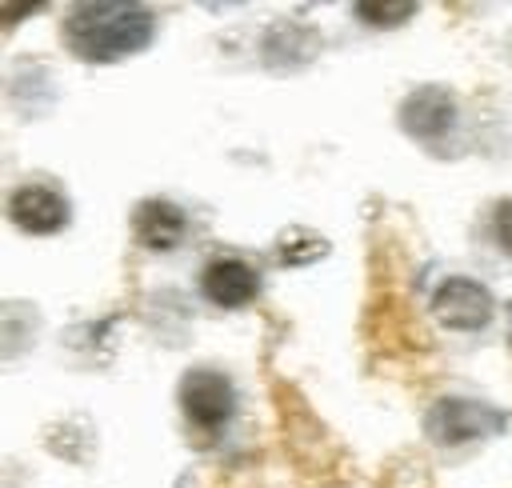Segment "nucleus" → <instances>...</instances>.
<instances>
[{
    "label": "nucleus",
    "instance_id": "nucleus-9",
    "mask_svg": "<svg viewBox=\"0 0 512 488\" xmlns=\"http://www.w3.org/2000/svg\"><path fill=\"white\" fill-rule=\"evenodd\" d=\"M316 32L304 24V20H276L264 36V60L272 68H296L304 60H312L316 52Z\"/></svg>",
    "mask_w": 512,
    "mask_h": 488
},
{
    "label": "nucleus",
    "instance_id": "nucleus-1",
    "mask_svg": "<svg viewBox=\"0 0 512 488\" xmlns=\"http://www.w3.org/2000/svg\"><path fill=\"white\" fill-rule=\"evenodd\" d=\"M152 32L156 16L144 4H76L60 24L68 52L88 64L136 56L140 48L152 44Z\"/></svg>",
    "mask_w": 512,
    "mask_h": 488
},
{
    "label": "nucleus",
    "instance_id": "nucleus-8",
    "mask_svg": "<svg viewBox=\"0 0 512 488\" xmlns=\"http://www.w3.org/2000/svg\"><path fill=\"white\" fill-rule=\"evenodd\" d=\"M132 236L148 252H172L188 236V216L172 200L152 196V200L136 204V212H132Z\"/></svg>",
    "mask_w": 512,
    "mask_h": 488
},
{
    "label": "nucleus",
    "instance_id": "nucleus-3",
    "mask_svg": "<svg viewBox=\"0 0 512 488\" xmlns=\"http://www.w3.org/2000/svg\"><path fill=\"white\" fill-rule=\"evenodd\" d=\"M180 412L196 432H220L236 416V388L216 368H192L180 380Z\"/></svg>",
    "mask_w": 512,
    "mask_h": 488
},
{
    "label": "nucleus",
    "instance_id": "nucleus-4",
    "mask_svg": "<svg viewBox=\"0 0 512 488\" xmlns=\"http://www.w3.org/2000/svg\"><path fill=\"white\" fill-rule=\"evenodd\" d=\"M456 124H460V108H456V96H452L448 88L428 84V88H416V92L400 104V128H404L416 144H424V148H432V152H444V148H448Z\"/></svg>",
    "mask_w": 512,
    "mask_h": 488
},
{
    "label": "nucleus",
    "instance_id": "nucleus-10",
    "mask_svg": "<svg viewBox=\"0 0 512 488\" xmlns=\"http://www.w3.org/2000/svg\"><path fill=\"white\" fill-rule=\"evenodd\" d=\"M492 240L504 256H512V200H500L492 208Z\"/></svg>",
    "mask_w": 512,
    "mask_h": 488
},
{
    "label": "nucleus",
    "instance_id": "nucleus-2",
    "mask_svg": "<svg viewBox=\"0 0 512 488\" xmlns=\"http://www.w3.org/2000/svg\"><path fill=\"white\" fill-rule=\"evenodd\" d=\"M504 428V416L492 408V404H480V400H464V396H448V400H436L424 416V432L444 444V448H456V444H472V440H488Z\"/></svg>",
    "mask_w": 512,
    "mask_h": 488
},
{
    "label": "nucleus",
    "instance_id": "nucleus-5",
    "mask_svg": "<svg viewBox=\"0 0 512 488\" xmlns=\"http://www.w3.org/2000/svg\"><path fill=\"white\" fill-rule=\"evenodd\" d=\"M68 216H72V204L52 184L28 180V184L12 188V196H8V220L28 236H52L68 224Z\"/></svg>",
    "mask_w": 512,
    "mask_h": 488
},
{
    "label": "nucleus",
    "instance_id": "nucleus-6",
    "mask_svg": "<svg viewBox=\"0 0 512 488\" xmlns=\"http://www.w3.org/2000/svg\"><path fill=\"white\" fill-rule=\"evenodd\" d=\"M432 312L448 328L472 332V328H484L492 320V292L472 276H448L432 292Z\"/></svg>",
    "mask_w": 512,
    "mask_h": 488
},
{
    "label": "nucleus",
    "instance_id": "nucleus-7",
    "mask_svg": "<svg viewBox=\"0 0 512 488\" xmlns=\"http://www.w3.org/2000/svg\"><path fill=\"white\" fill-rule=\"evenodd\" d=\"M200 292L216 308H244L260 296V272L244 256H212L200 272Z\"/></svg>",
    "mask_w": 512,
    "mask_h": 488
}]
</instances>
